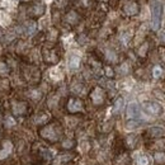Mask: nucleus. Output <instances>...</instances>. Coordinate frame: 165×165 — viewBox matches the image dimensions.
Returning a JSON list of instances; mask_svg holds the SVG:
<instances>
[{
    "mask_svg": "<svg viewBox=\"0 0 165 165\" xmlns=\"http://www.w3.org/2000/svg\"><path fill=\"white\" fill-rule=\"evenodd\" d=\"M107 58H108L109 61H116V60H117L115 52H112V51H107Z\"/></svg>",
    "mask_w": 165,
    "mask_h": 165,
    "instance_id": "nucleus-23",
    "label": "nucleus"
},
{
    "mask_svg": "<svg viewBox=\"0 0 165 165\" xmlns=\"http://www.w3.org/2000/svg\"><path fill=\"white\" fill-rule=\"evenodd\" d=\"M106 74H107V76H112V75H113V71H112L111 67H107V69H106Z\"/></svg>",
    "mask_w": 165,
    "mask_h": 165,
    "instance_id": "nucleus-27",
    "label": "nucleus"
},
{
    "mask_svg": "<svg viewBox=\"0 0 165 165\" xmlns=\"http://www.w3.org/2000/svg\"><path fill=\"white\" fill-rule=\"evenodd\" d=\"M123 107H125V100H123V98H118L115 103V112H121Z\"/></svg>",
    "mask_w": 165,
    "mask_h": 165,
    "instance_id": "nucleus-14",
    "label": "nucleus"
},
{
    "mask_svg": "<svg viewBox=\"0 0 165 165\" xmlns=\"http://www.w3.org/2000/svg\"><path fill=\"white\" fill-rule=\"evenodd\" d=\"M150 9H151V27L154 30H158L161 26V12H163L161 0H152L150 4Z\"/></svg>",
    "mask_w": 165,
    "mask_h": 165,
    "instance_id": "nucleus-1",
    "label": "nucleus"
},
{
    "mask_svg": "<svg viewBox=\"0 0 165 165\" xmlns=\"http://www.w3.org/2000/svg\"><path fill=\"white\" fill-rule=\"evenodd\" d=\"M13 126H15V119H14L13 117L8 116V117L5 118V127H6V128H10V127H13Z\"/></svg>",
    "mask_w": 165,
    "mask_h": 165,
    "instance_id": "nucleus-18",
    "label": "nucleus"
},
{
    "mask_svg": "<svg viewBox=\"0 0 165 165\" xmlns=\"http://www.w3.org/2000/svg\"><path fill=\"white\" fill-rule=\"evenodd\" d=\"M70 158H71V155H70V154H66V155H60V156H58V159L55 161V165H60L61 163L69 161V160H70Z\"/></svg>",
    "mask_w": 165,
    "mask_h": 165,
    "instance_id": "nucleus-15",
    "label": "nucleus"
},
{
    "mask_svg": "<svg viewBox=\"0 0 165 165\" xmlns=\"http://www.w3.org/2000/svg\"><path fill=\"white\" fill-rule=\"evenodd\" d=\"M91 100L94 104H102L104 100V93L100 88H95L91 93Z\"/></svg>",
    "mask_w": 165,
    "mask_h": 165,
    "instance_id": "nucleus-5",
    "label": "nucleus"
},
{
    "mask_svg": "<svg viewBox=\"0 0 165 165\" xmlns=\"http://www.w3.org/2000/svg\"><path fill=\"white\" fill-rule=\"evenodd\" d=\"M41 135L46 139H48V140H51V141H56L57 137H58V132H56L54 126H48V127H46L41 131Z\"/></svg>",
    "mask_w": 165,
    "mask_h": 165,
    "instance_id": "nucleus-4",
    "label": "nucleus"
},
{
    "mask_svg": "<svg viewBox=\"0 0 165 165\" xmlns=\"http://www.w3.org/2000/svg\"><path fill=\"white\" fill-rule=\"evenodd\" d=\"M42 12H43V6L42 5H36L34 6V13L37 14V15H39V14H42Z\"/></svg>",
    "mask_w": 165,
    "mask_h": 165,
    "instance_id": "nucleus-24",
    "label": "nucleus"
},
{
    "mask_svg": "<svg viewBox=\"0 0 165 165\" xmlns=\"http://www.w3.org/2000/svg\"><path fill=\"white\" fill-rule=\"evenodd\" d=\"M66 19H67V22H70V23H75L76 20H78V15H76L75 12H70V13L67 14Z\"/></svg>",
    "mask_w": 165,
    "mask_h": 165,
    "instance_id": "nucleus-19",
    "label": "nucleus"
},
{
    "mask_svg": "<svg viewBox=\"0 0 165 165\" xmlns=\"http://www.w3.org/2000/svg\"><path fill=\"white\" fill-rule=\"evenodd\" d=\"M137 127H139V122L133 121V119H131V121H128V122L126 123V128H127L128 131H131V130H136Z\"/></svg>",
    "mask_w": 165,
    "mask_h": 165,
    "instance_id": "nucleus-16",
    "label": "nucleus"
},
{
    "mask_svg": "<svg viewBox=\"0 0 165 165\" xmlns=\"http://www.w3.org/2000/svg\"><path fill=\"white\" fill-rule=\"evenodd\" d=\"M67 109L73 113L80 112L82 109V103L79 99H70L69 103H67Z\"/></svg>",
    "mask_w": 165,
    "mask_h": 165,
    "instance_id": "nucleus-6",
    "label": "nucleus"
},
{
    "mask_svg": "<svg viewBox=\"0 0 165 165\" xmlns=\"http://www.w3.org/2000/svg\"><path fill=\"white\" fill-rule=\"evenodd\" d=\"M139 12V6L136 3H133V2H128L126 5H125V13L127 15H135L137 14Z\"/></svg>",
    "mask_w": 165,
    "mask_h": 165,
    "instance_id": "nucleus-8",
    "label": "nucleus"
},
{
    "mask_svg": "<svg viewBox=\"0 0 165 165\" xmlns=\"http://www.w3.org/2000/svg\"><path fill=\"white\" fill-rule=\"evenodd\" d=\"M0 74H2V75H6L8 74V67H6V65L4 62L0 64Z\"/></svg>",
    "mask_w": 165,
    "mask_h": 165,
    "instance_id": "nucleus-22",
    "label": "nucleus"
},
{
    "mask_svg": "<svg viewBox=\"0 0 165 165\" xmlns=\"http://www.w3.org/2000/svg\"><path fill=\"white\" fill-rule=\"evenodd\" d=\"M62 146L64 147H71V146H73V142H71V141H64Z\"/></svg>",
    "mask_w": 165,
    "mask_h": 165,
    "instance_id": "nucleus-26",
    "label": "nucleus"
},
{
    "mask_svg": "<svg viewBox=\"0 0 165 165\" xmlns=\"http://www.w3.org/2000/svg\"><path fill=\"white\" fill-rule=\"evenodd\" d=\"M36 30H37V24L34 22H32V20H29V22H27L24 24V33L26 34L32 36V34H34Z\"/></svg>",
    "mask_w": 165,
    "mask_h": 165,
    "instance_id": "nucleus-10",
    "label": "nucleus"
},
{
    "mask_svg": "<svg viewBox=\"0 0 165 165\" xmlns=\"http://www.w3.org/2000/svg\"><path fill=\"white\" fill-rule=\"evenodd\" d=\"M161 74H163V70H161L160 66H155V67H154V70H152V75H154V78H160Z\"/></svg>",
    "mask_w": 165,
    "mask_h": 165,
    "instance_id": "nucleus-20",
    "label": "nucleus"
},
{
    "mask_svg": "<svg viewBox=\"0 0 165 165\" xmlns=\"http://www.w3.org/2000/svg\"><path fill=\"white\" fill-rule=\"evenodd\" d=\"M79 65H80V57L76 56V55L70 56V58H69V67L70 69H78Z\"/></svg>",
    "mask_w": 165,
    "mask_h": 165,
    "instance_id": "nucleus-11",
    "label": "nucleus"
},
{
    "mask_svg": "<svg viewBox=\"0 0 165 165\" xmlns=\"http://www.w3.org/2000/svg\"><path fill=\"white\" fill-rule=\"evenodd\" d=\"M150 133H151V136H154V137H159V136H161L164 133V130H163V127L155 126V127H152L150 130Z\"/></svg>",
    "mask_w": 165,
    "mask_h": 165,
    "instance_id": "nucleus-13",
    "label": "nucleus"
},
{
    "mask_svg": "<svg viewBox=\"0 0 165 165\" xmlns=\"http://www.w3.org/2000/svg\"><path fill=\"white\" fill-rule=\"evenodd\" d=\"M155 161L158 164H164L165 163V154L164 152H156L155 154Z\"/></svg>",
    "mask_w": 165,
    "mask_h": 165,
    "instance_id": "nucleus-17",
    "label": "nucleus"
},
{
    "mask_svg": "<svg viewBox=\"0 0 165 165\" xmlns=\"http://www.w3.org/2000/svg\"><path fill=\"white\" fill-rule=\"evenodd\" d=\"M137 164H139V165H149V158H147V156H141V158H139Z\"/></svg>",
    "mask_w": 165,
    "mask_h": 165,
    "instance_id": "nucleus-21",
    "label": "nucleus"
},
{
    "mask_svg": "<svg viewBox=\"0 0 165 165\" xmlns=\"http://www.w3.org/2000/svg\"><path fill=\"white\" fill-rule=\"evenodd\" d=\"M3 146H4V149L0 151V160L5 159L9 154L12 152V149H13V145H12V142H10V141H5L3 143Z\"/></svg>",
    "mask_w": 165,
    "mask_h": 165,
    "instance_id": "nucleus-9",
    "label": "nucleus"
},
{
    "mask_svg": "<svg viewBox=\"0 0 165 165\" xmlns=\"http://www.w3.org/2000/svg\"><path fill=\"white\" fill-rule=\"evenodd\" d=\"M26 109H27V104H26V103H22V102L13 103V112H14L15 116L23 115V113L26 112Z\"/></svg>",
    "mask_w": 165,
    "mask_h": 165,
    "instance_id": "nucleus-7",
    "label": "nucleus"
},
{
    "mask_svg": "<svg viewBox=\"0 0 165 165\" xmlns=\"http://www.w3.org/2000/svg\"><path fill=\"white\" fill-rule=\"evenodd\" d=\"M30 97H32L33 99H39L41 98V93L37 91V90H32L30 91Z\"/></svg>",
    "mask_w": 165,
    "mask_h": 165,
    "instance_id": "nucleus-25",
    "label": "nucleus"
},
{
    "mask_svg": "<svg viewBox=\"0 0 165 165\" xmlns=\"http://www.w3.org/2000/svg\"><path fill=\"white\" fill-rule=\"evenodd\" d=\"M127 117L131 119H135V118H141V109L140 106L137 104L136 102H132L128 104L127 107Z\"/></svg>",
    "mask_w": 165,
    "mask_h": 165,
    "instance_id": "nucleus-3",
    "label": "nucleus"
},
{
    "mask_svg": "<svg viewBox=\"0 0 165 165\" xmlns=\"http://www.w3.org/2000/svg\"><path fill=\"white\" fill-rule=\"evenodd\" d=\"M10 17L3 12H0V26H3V27H6L10 24Z\"/></svg>",
    "mask_w": 165,
    "mask_h": 165,
    "instance_id": "nucleus-12",
    "label": "nucleus"
},
{
    "mask_svg": "<svg viewBox=\"0 0 165 165\" xmlns=\"http://www.w3.org/2000/svg\"><path fill=\"white\" fill-rule=\"evenodd\" d=\"M142 107L149 113V115H152V116H159L160 113L163 112L161 106L158 104V103H155V102H145L142 104Z\"/></svg>",
    "mask_w": 165,
    "mask_h": 165,
    "instance_id": "nucleus-2",
    "label": "nucleus"
}]
</instances>
